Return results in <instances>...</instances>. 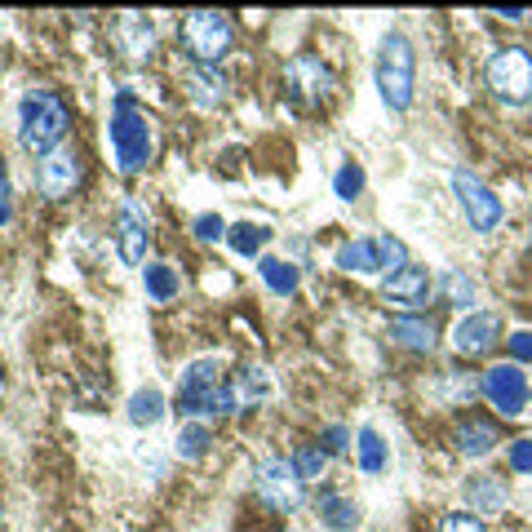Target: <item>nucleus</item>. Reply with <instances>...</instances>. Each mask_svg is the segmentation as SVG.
Instances as JSON below:
<instances>
[{
    "mask_svg": "<svg viewBox=\"0 0 532 532\" xmlns=\"http://www.w3.org/2000/svg\"><path fill=\"white\" fill-rule=\"evenodd\" d=\"M9 196V182H5V169H0V200Z\"/></svg>",
    "mask_w": 532,
    "mask_h": 532,
    "instance_id": "ea45409f",
    "label": "nucleus"
},
{
    "mask_svg": "<svg viewBox=\"0 0 532 532\" xmlns=\"http://www.w3.org/2000/svg\"><path fill=\"white\" fill-rule=\"evenodd\" d=\"M284 85H289L293 102H302V107H324V102L333 98L337 80L315 54H298L289 67H284Z\"/></svg>",
    "mask_w": 532,
    "mask_h": 532,
    "instance_id": "6e6552de",
    "label": "nucleus"
},
{
    "mask_svg": "<svg viewBox=\"0 0 532 532\" xmlns=\"http://www.w3.org/2000/svg\"><path fill=\"white\" fill-rule=\"evenodd\" d=\"M266 395H271V377H266V368H249V364H244L240 373H235L231 382L218 391V404H213V413H235V408H253V404H262Z\"/></svg>",
    "mask_w": 532,
    "mask_h": 532,
    "instance_id": "9b49d317",
    "label": "nucleus"
},
{
    "mask_svg": "<svg viewBox=\"0 0 532 532\" xmlns=\"http://www.w3.org/2000/svg\"><path fill=\"white\" fill-rule=\"evenodd\" d=\"M413 80H417V54L408 45V36L391 32L377 49V89H382L386 107L391 111H408L413 102Z\"/></svg>",
    "mask_w": 532,
    "mask_h": 532,
    "instance_id": "f03ea898",
    "label": "nucleus"
},
{
    "mask_svg": "<svg viewBox=\"0 0 532 532\" xmlns=\"http://www.w3.org/2000/svg\"><path fill=\"white\" fill-rule=\"evenodd\" d=\"M510 355H515V360H532V333L528 329L510 333Z\"/></svg>",
    "mask_w": 532,
    "mask_h": 532,
    "instance_id": "e433bc0d",
    "label": "nucleus"
},
{
    "mask_svg": "<svg viewBox=\"0 0 532 532\" xmlns=\"http://www.w3.org/2000/svg\"><path fill=\"white\" fill-rule=\"evenodd\" d=\"M324 462H329V453H324L320 444H302V448H298V457H293V470H298V479L306 484V479H320Z\"/></svg>",
    "mask_w": 532,
    "mask_h": 532,
    "instance_id": "c85d7f7f",
    "label": "nucleus"
},
{
    "mask_svg": "<svg viewBox=\"0 0 532 532\" xmlns=\"http://www.w3.org/2000/svg\"><path fill=\"white\" fill-rule=\"evenodd\" d=\"M142 284H147V293L156 302H169V298H178V289H182V280H178V271H173L169 262H156V266H147L142 271Z\"/></svg>",
    "mask_w": 532,
    "mask_h": 532,
    "instance_id": "b1692460",
    "label": "nucleus"
},
{
    "mask_svg": "<svg viewBox=\"0 0 532 532\" xmlns=\"http://www.w3.org/2000/svg\"><path fill=\"white\" fill-rule=\"evenodd\" d=\"M116 231H120V258H125L129 266H138L142 253H147V244H151V222H147V209H142L133 196L120 204Z\"/></svg>",
    "mask_w": 532,
    "mask_h": 532,
    "instance_id": "ddd939ff",
    "label": "nucleus"
},
{
    "mask_svg": "<svg viewBox=\"0 0 532 532\" xmlns=\"http://www.w3.org/2000/svg\"><path fill=\"white\" fill-rule=\"evenodd\" d=\"M209 444H213V431L204 422H191L178 431V457H187V462H196V457L209 453Z\"/></svg>",
    "mask_w": 532,
    "mask_h": 532,
    "instance_id": "cd10ccee",
    "label": "nucleus"
},
{
    "mask_svg": "<svg viewBox=\"0 0 532 532\" xmlns=\"http://www.w3.org/2000/svg\"><path fill=\"white\" fill-rule=\"evenodd\" d=\"M444 289H448V302H453V306H470V298H475V284H470L466 275H457V271L444 280Z\"/></svg>",
    "mask_w": 532,
    "mask_h": 532,
    "instance_id": "2f4dec72",
    "label": "nucleus"
},
{
    "mask_svg": "<svg viewBox=\"0 0 532 532\" xmlns=\"http://www.w3.org/2000/svg\"><path fill=\"white\" fill-rule=\"evenodd\" d=\"M9 222V200H0V227Z\"/></svg>",
    "mask_w": 532,
    "mask_h": 532,
    "instance_id": "58836bf2",
    "label": "nucleus"
},
{
    "mask_svg": "<svg viewBox=\"0 0 532 532\" xmlns=\"http://www.w3.org/2000/svg\"><path fill=\"white\" fill-rule=\"evenodd\" d=\"M346 439H351L346 426H329V431H324V453H346V448H351Z\"/></svg>",
    "mask_w": 532,
    "mask_h": 532,
    "instance_id": "c9c22d12",
    "label": "nucleus"
},
{
    "mask_svg": "<svg viewBox=\"0 0 532 532\" xmlns=\"http://www.w3.org/2000/svg\"><path fill=\"white\" fill-rule=\"evenodd\" d=\"M510 466H515L519 475H532V439H515V444H510Z\"/></svg>",
    "mask_w": 532,
    "mask_h": 532,
    "instance_id": "72a5a7b5",
    "label": "nucleus"
},
{
    "mask_svg": "<svg viewBox=\"0 0 532 532\" xmlns=\"http://www.w3.org/2000/svg\"><path fill=\"white\" fill-rule=\"evenodd\" d=\"M479 391H484V399L501 417H519L532 399V382H528V373H519V364H497V368H484Z\"/></svg>",
    "mask_w": 532,
    "mask_h": 532,
    "instance_id": "423d86ee",
    "label": "nucleus"
},
{
    "mask_svg": "<svg viewBox=\"0 0 532 532\" xmlns=\"http://www.w3.org/2000/svg\"><path fill=\"white\" fill-rule=\"evenodd\" d=\"M466 497L475 501L479 510H488V515H493V510L506 506V484H501L497 475H470L466 479Z\"/></svg>",
    "mask_w": 532,
    "mask_h": 532,
    "instance_id": "4be33fe9",
    "label": "nucleus"
},
{
    "mask_svg": "<svg viewBox=\"0 0 532 532\" xmlns=\"http://www.w3.org/2000/svg\"><path fill=\"white\" fill-rule=\"evenodd\" d=\"M182 45L196 58V67H213L231 49V18L213 14V9H196L182 18Z\"/></svg>",
    "mask_w": 532,
    "mask_h": 532,
    "instance_id": "20e7f679",
    "label": "nucleus"
},
{
    "mask_svg": "<svg viewBox=\"0 0 532 532\" xmlns=\"http://www.w3.org/2000/svg\"><path fill=\"white\" fill-rule=\"evenodd\" d=\"M111 151H116L120 173H138L151 156V125L142 111L129 107V98H116V116H111Z\"/></svg>",
    "mask_w": 532,
    "mask_h": 532,
    "instance_id": "7ed1b4c3",
    "label": "nucleus"
},
{
    "mask_svg": "<svg viewBox=\"0 0 532 532\" xmlns=\"http://www.w3.org/2000/svg\"><path fill=\"white\" fill-rule=\"evenodd\" d=\"M488 89L501 102H528L532 98V54L528 49H497L488 58Z\"/></svg>",
    "mask_w": 532,
    "mask_h": 532,
    "instance_id": "39448f33",
    "label": "nucleus"
},
{
    "mask_svg": "<svg viewBox=\"0 0 532 532\" xmlns=\"http://www.w3.org/2000/svg\"><path fill=\"white\" fill-rule=\"evenodd\" d=\"M187 89H191V102H196V107H218V102L227 98V80H222V71H213V67H191Z\"/></svg>",
    "mask_w": 532,
    "mask_h": 532,
    "instance_id": "6ab92c4d",
    "label": "nucleus"
},
{
    "mask_svg": "<svg viewBox=\"0 0 532 532\" xmlns=\"http://www.w3.org/2000/svg\"><path fill=\"white\" fill-rule=\"evenodd\" d=\"M439 532H488V528L479 524L475 515H462V510H457V515H444V524H439Z\"/></svg>",
    "mask_w": 532,
    "mask_h": 532,
    "instance_id": "f704fd0d",
    "label": "nucleus"
},
{
    "mask_svg": "<svg viewBox=\"0 0 532 532\" xmlns=\"http://www.w3.org/2000/svg\"><path fill=\"white\" fill-rule=\"evenodd\" d=\"M36 182H40V191H45L49 200H67L71 191H76V182H80V160H76V151H67V147L49 151V156L40 160Z\"/></svg>",
    "mask_w": 532,
    "mask_h": 532,
    "instance_id": "f8f14e48",
    "label": "nucleus"
},
{
    "mask_svg": "<svg viewBox=\"0 0 532 532\" xmlns=\"http://www.w3.org/2000/svg\"><path fill=\"white\" fill-rule=\"evenodd\" d=\"M333 191H337L342 200H355V196L364 191V169L355 165V160H346V165L337 169V178H333Z\"/></svg>",
    "mask_w": 532,
    "mask_h": 532,
    "instance_id": "c756f323",
    "label": "nucleus"
},
{
    "mask_svg": "<svg viewBox=\"0 0 532 532\" xmlns=\"http://www.w3.org/2000/svg\"><path fill=\"white\" fill-rule=\"evenodd\" d=\"M160 413H165V395H160L156 386H147V391H138V395L129 399V422H133V426L160 422Z\"/></svg>",
    "mask_w": 532,
    "mask_h": 532,
    "instance_id": "a878e982",
    "label": "nucleus"
},
{
    "mask_svg": "<svg viewBox=\"0 0 532 532\" xmlns=\"http://www.w3.org/2000/svg\"><path fill=\"white\" fill-rule=\"evenodd\" d=\"M355 453H360V470L364 475H382L386 470V444L373 426H360L355 431Z\"/></svg>",
    "mask_w": 532,
    "mask_h": 532,
    "instance_id": "5701e85b",
    "label": "nucleus"
},
{
    "mask_svg": "<svg viewBox=\"0 0 532 532\" xmlns=\"http://www.w3.org/2000/svg\"><path fill=\"white\" fill-rule=\"evenodd\" d=\"M457 453L462 457H488L497 444V431L493 422H484V417H462V426H457Z\"/></svg>",
    "mask_w": 532,
    "mask_h": 532,
    "instance_id": "f3484780",
    "label": "nucleus"
},
{
    "mask_svg": "<svg viewBox=\"0 0 532 532\" xmlns=\"http://www.w3.org/2000/svg\"><path fill=\"white\" fill-rule=\"evenodd\" d=\"M501 337V315L493 311H475L466 315V320H457L453 329V351L457 355H484L488 346H493Z\"/></svg>",
    "mask_w": 532,
    "mask_h": 532,
    "instance_id": "2eb2a0df",
    "label": "nucleus"
},
{
    "mask_svg": "<svg viewBox=\"0 0 532 532\" xmlns=\"http://www.w3.org/2000/svg\"><path fill=\"white\" fill-rule=\"evenodd\" d=\"M253 493H258V501H266L271 510L289 515V510H298V501H302V479H298V470H293V462L266 457L258 466V475H253Z\"/></svg>",
    "mask_w": 532,
    "mask_h": 532,
    "instance_id": "0eeeda50",
    "label": "nucleus"
},
{
    "mask_svg": "<svg viewBox=\"0 0 532 532\" xmlns=\"http://www.w3.org/2000/svg\"><path fill=\"white\" fill-rule=\"evenodd\" d=\"M67 125H71L67 102L58 98V94H49V89H32V94L23 98V125H18V142H23L27 151H36V156H49V151H58Z\"/></svg>",
    "mask_w": 532,
    "mask_h": 532,
    "instance_id": "f257e3e1",
    "label": "nucleus"
},
{
    "mask_svg": "<svg viewBox=\"0 0 532 532\" xmlns=\"http://www.w3.org/2000/svg\"><path fill=\"white\" fill-rule=\"evenodd\" d=\"M453 191H457V200H462V209H466V218H470V227H475V231H493L501 222V200L493 196V187H484V182L475 178V173L457 169L453 173Z\"/></svg>",
    "mask_w": 532,
    "mask_h": 532,
    "instance_id": "9d476101",
    "label": "nucleus"
},
{
    "mask_svg": "<svg viewBox=\"0 0 532 532\" xmlns=\"http://www.w3.org/2000/svg\"><path fill=\"white\" fill-rule=\"evenodd\" d=\"M391 337L399 346H408V351H431V346H435V324L422 320V315H395Z\"/></svg>",
    "mask_w": 532,
    "mask_h": 532,
    "instance_id": "a211bd4d",
    "label": "nucleus"
},
{
    "mask_svg": "<svg viewBox=\"0 0 532 532\" xmlns=\"http://www.w3.org/2000/svg\"><path fill=\"white\" fill-rule=\"evenodd\" d=\"M377 249H382V271H386V266H395V271H399V266H408V249L395 240V235H382Z\"/></svg>",
    "mask_w": 532,
    "mask_h": 532,
    "instance_id": "7c9ffc66",
    "label": "nucleus"
},
{
    "mask_svg": "<svg viewBox=\"0 0 532 532\" xmlns=\"http://www.w3.org/2000/svg\"><path fill=\"white\" fill-rule=\"evenodd\" d=\"M320 524L333 528V532H351L355 524H360V506L342 493H324L320 497Z\"/></svg>",
    "mask_w": 532,
    "mask_h": 532,
    "instance_id": "412c9836",
    "label": "nucleus"
},
{
    "mask_svg": "<svg viewBox=\"0 0 532 532\" xmlns=\"http://www.w3.org/2000/svg\"><path fill=\"white\" fill-rule=\"evenodd\" d=\"M382 298L395 302V306H422L426 298H431V271H426V266H417V262L399 266V271L386 275Z\"/></svg>",
    "mask_w": 532,
    "mask_h": 532,
    "instance_id": "4468645a",
    "label": "nucleus"
},
{
    "mask_svg": "<svg viewBox=\"0 0 532 532\" xmlns=\"http://www.w3.org/2000/svg\"><path fill=\"white\" fill-rule=\"evenodd\" d=\"M337 266H342V271L373 275V271H382V249H377V240H346L342 249H337Z\"/></svg>",
    "mask_w": 532,
    "mask_h": 532,
    "instance_id": "aec40b11",
    "label": "nucleus"
},
{
    "mask_svg": "<svg viewBox=\"0 0 532 532\" xmlns=\"http://www.w3.org/2000/svg\"><path fill=\"white\" fill-rule=\"evenodd\" d=\"M111 36H116L120 54L133 58V63L151 58V49H156V27H151V18H142V14H120L116 27H111Z\"/></svg>",
    "mask_w": 532,
    "mask_h": 532,
    "instance_id": "dca6fc26",
    "label": "nucleus"
},
{
    "mask_svg": "<svg viewBox=\"0 0 532 532\" xmlns=\"http://www.w3.org/2000/svg\"><path fill=\"white\" fill-rule=\"evenodd\" d=\"M497 18H506V23H519V18H524V9H497Z\"/></svg>",
    "mask_w": 532,
    "mask_h": 532,
    "instance_id": "4c0bfd02",
    "label": "nucleus"
},
{
    "mask_svg": "<svg viewBox=\"0 0 532 532\" xmlns=\"http://www.w3.org/2000/svg\"><path fill=\"white\" fill-rule=\"evenodd\" d=\"M258 271H262V280H266V289H271V293H293V289H298V266H293V262L262 258Z\"/></svg>",
    "mask_w": 532,
    "mask_h": 532,
    "instance_id": "393cba45",
    "label": "nucleus"
},
{
    "mask_svg": "<svg viewBox=\"0 0 532 532\" xmlns=\"http://www.w3.org/2000/svg\"><path fill=\"white\" fill-rule=\"evenodd\" d=\"M227 240H231V249L240 253V258H253V253H258L262 244L271 240V231L258 227V222H240V227H231V231H227Z\"/></svg>",
    "mask_w": 532,
    "mask_h": 532,
    "instance_id": "bb28decb",
    "label": "nucleus"
},
{
    "mask_svg": "<svg viewBox=\"0 0 532 532\" xmlns=\"http://www.w3.org/2000/svg\"><path fill=\"white\" fill-rule=\"evenodd\" d=\"M227 235V227H222L218 213H200L196 218V240H222Z\"/></svg>",
    "mask_w": 532,
    "mask_h": 532,
    "instance_id": "473e14b6",
    "label": "nucleus"
},
{
    "mask_svg": "<svg viewBox=\"0 0 532 532\" xmlns=\"http://www.w3.org/2000/svg\"><path fill=\"white\" fill-rule=\"evenodd\" d=\"M218 360H196L187 364V373H182V386H178V413L196 417V413H213V404H218Z\"/></svg>",
    "mask_w": 532,
    "mask_h": 532,
    "instance_id": "1a4fd4ad",
    "label": "nucleus"
}]
</instances>
